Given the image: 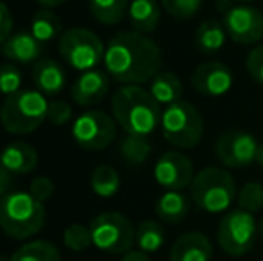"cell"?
Masks as SVG:
<instances>
[{
  "instance_id": "cell-11",
  "label": "cell",
  "mask_w": 263,
  "mask_h": 261,
  "mask_svg": "<svg viewBox=\"0 0 263 261\" xmlns=\"http://www.w3.org/2000/svg\"><path fill=\"white\" fill-rule=\"evenodd\" d=\"M72 138L81 149L104 150L117 138V122L104 111H86L73 120Z\"/></svg>"
},
{
  "instance_id": "cell-40",
  "label": "cell",
  "mask_w": 263,
  "mask_h": 261,
  "mask_svg": "<svg viewBox=\"0 0 263 261\" xmlns=\"http://www.w3.org/2000/svg\"><path fill=\"white\" fill-rule=\"evenodd\" d=\"M42 7H47V9H52V7H58L61 4L68 2V0H36Z\"/></svg>"
},
{
  "instance_id": "cell-15",
  "label": "cell",
  "mask_w": 263,
  "mask_h": 261,
  "mask_svg": "<svg viewBox=\"0 0 263 261\" xmlns=\"http://www.w3.org/2000/svg\"><path fill=\"white\" fill-rule=\"evenodd\" d=\"M109 91V75L102 70H88L81 72L76 83L70 88V97L79 106H95L102 101Z\"/></svg>"
},
{
  "instance_id": "cell-34",
  "label": "cell",
  "mask_w": 263,
  "mask_h": 261,
  "mask_svg": "<svg viewBox=\"0 0 263 261\" xmlns=\"http://www.w3.org/2000/svg\"><path fill=\"white\" fill-rule=\"evenodd\" d=\"M246 68L251 79L263 86V45H256L249 50L246 59Z\"/></svg>"
},
{
  "instance_id": "cell-23",
  "label": "cell",
  "mask_w": 263,
  "mask_h": 261,
  "mask_svg": "<svg viewBox=\"0 0 263 261\" xmlns=\"http://www.w3.org/2000/svg\"><path fill=\"white\" fill-rule=\"evenodd\" d=\"M149 91L159 106H165L166 108V106L181 101V97H183V83H181V79L176 73L159 72L151 81Z\"/></svg>"
},
{
  "instance_id": "cell-44",
  "label": "cell",
  "mask_w": 263,
  "mask_h": 261,
  "mask_svg": "<svg viewBox=\"0 0 263 261\" xmlns=\"http://www.w3.org/2000/svg\"><path fill=\"white\" fill-rule=\"evenodd\" d=\"M235 2H242V4H247V2H253V0H235Z\"/></svg>"
},
{
  "instance_id": "cell-29",
  "label": "cell",
  "mask_w": 263,
  "mask_h": 261,
  "mask_svg": "<svg viewBox=\"0 0 263 261\" xmlns=\"http://www.w3.org/2000/svg\"><path fill=\"white\" fill-rule=\"evenodd\" d=\"M120 154L131 165H142L151 156V142L142 134H125L120 143Z\"/></svg>"
},
{
  "instance_id": "cell-43",
  "label": "cell",
  "mask_w": 263,
  "mask_h": 261,
  "mask_svg": "<svg viewBox=\"0 0 263 261\" xmlns=\"http://www.w3.org/2000/svg\"><path fill=\"white\" fill-rule=\"evenodd\" d=\"M0 261H11V258H6V256H0Z\"/></svg>"
},
{
  "instance_id": "cell-4",
  "label": "cell",
  "mask_w": 263,
  "mask_h": 261,
  "mask_svg": "<svg viewBox=\"0 0 263 261\" xmlns=\"http://www.w3.org/2000/svg\"><path fill=\"white\" fill-rule=\"evenodd\" d=\"M236 183L228 170L206 167L195 174L190 185V198L201 211L210 215L229 211L236 200Z\"/></svg>"
},
{
  "instance_id": "cell-45",
  "label": "cell",
  "mask_w": 263,
  "mask_h": 261,
  "mask_svg": "<svg viewBox=\"0 0 263 261\" xmlns=\"http://www.w3.org/2000/svg\"><path fill=\"white\" fill-rule=\"evenodd\" d=\"M261 261H263V259H261Z\"/></svg>"
},
{
  "instance_id": "cell-30",
  "label": "cell",
  "mask_w": 263,
  "mask_h": 261,
  "mask_svg": "<svg viewBox=\"0 0 263 261\" xmlns=\"http://www.w3.org/2000/svg\"><path fill=\"white\" fill-rule=\"evenodd\" d=\"M236 204L240 209L256 215L263 208V186L256 181H249L238 190L236 193Z\"/></svg>"
},
{
  "instance_id": "cell-19",
  "label": "cell",
  "mask_w": 263,
  "mask_h": 261,
  "mask_svg": "<svg viewBox=\"0 0 263 261\" xmlns=\"http://www.w3.org/2000/svg\"><path fill=\"white\" fill-rule=\"evenodd\" d=\"M32 81L43 95H58L66 86V73L54 59H40L32 68Z\"/></svg>"
},
{
  "instance_id": "cell-18",
  "label": "cell",
  "mask_w": 263,
  "mask_h": 261,
  "mask_svg": "<svg viewBox=\"0 0 263 261\" xmlns=\"http://www.w3.org/2000/svg\"><path fill=\"white\" fill-rule=\"evenodd\" d=\"M0 163L13 175H24L36 168V165H38V152L29 143L14 142L2 149Z\"/></svg>"
},
{
  "instance_id": "cell-1",
  "label": "cell",
  "mask_w": 263,
  "mask_h": 261,
  "mask_svg": "<svg viewBox=\"0 0 263 261\" xmlns=\"http://www.w3.org/2000/svg\"><path fill=\"white\" fill-rule=\"evenodd\" d=\"M161 49L149 34L117 32L107 42L104 66L111 79L122 84H143L161 72Z\"/></svg>"
},
{
  "instance_id": "cell-2",
  "label": "cell",
  "mask_w": 263,
  "mask_h": 261,
  "mask_svg": "<svg viewBox=\"0 0 263 261\" xmlns=\"http://www.w3.org/2000/svg\"><path fill=\"white\" fill-rule=\"evenodd\" d=\"M111 115L127 134L149 136L159 127L161 106L140 84H124L113 93Z\"/></svg>"
},
{
  "instance_id": "cell-10",
  "label": "cell",
  "mask_w": 263,
  "mask_h": 261,
  "mask_svg": "<svg viewBox=\"0 0 263 261\" xmlns=\"http://www.w3.org/2000/svg\"><path fill=\"white\" fill-rule=\"evenodd\" d=\"M106 47L95 32L73 27L59 36V54L73 70L88 72L104 61Z\"/></svg>"
},
{
  "instance_id": "cell-32",
  "label": "cell",
  "mask_w": 263,
  "mask_h": 261,
  "mask_svg": "<svg viewBox=\"0 0 263 261\" xmlns=\"http://www.w3.org/2000/svg\"><path fill=\"white\" fill-rule=\"evenodd\" d=\"M161 6L176 20H190L201 11L202 0H161Z\"/></svg>"
},
{
  "instance_id": "cell-42",
  "label": "cell",
  "mask_w": 263,
  "mask_h": 261,
  "mask_svg": "<svg viewBox=\"0 0 263 261\" xmlns=\"http://www.w3.org/2000/svg\"><path fill=\"white\" fill-rule=\"evenodd\" d=\"M260 236H261V242H263V218H261V222H260Z\"/></svg>"
},
{
  "instance_id": "cell-17",
  "label": "cell",
  "mask_w": 263,
  "mask_h": 261,
  "mask_svg": "<svg viewBox=\"0 0 263 261\" xmlns=\"http://www.w3.org/2000/svg\"><path fill=\"white\" fill-rule=\"evenodd\" d=\"M0 52L4 57L14 61V63H34L40 61L43 52V43H40L31 32H14L0 45Z\"/></svg>"
},
{
  "instance_id": "cell-13",
  "label": "cell",
  "mask_w": 263,
  "mask_h": 261,
  "mask_svg": "<svg viewBox=\"0 0 263 261\" xmlns=\"http://www.w3.org/2000/svg\"><path fill=\"white\" fill-rule=\"evenodd\" d=\"M195 177L194 163L179 150H168L161 154L154 165V179L165 190H184Z\"/></svg>"
},
{
  "instance_id": "cell-35",
  "label": "cell",
  "mask_w": 263,
  "mask_h": 261,
  "mask_svg": "<svg viewBox=\"0 0 263 261\" xmlns=\"http://www.w3.org/2000/svg\"><path fill=\"white\" fill-rule=\"evenodd\" d=\"M29 193H31L34 198H38L40 202H47L54 197L55 193V185L50 177L47 175H38L31 181V186H29Z\"/></svg>"
},
{
  "instance_id": "cell-28",
  "label": "cell",
  "mask_w": 263,
  "mask_h": 261,
  "mask_svg": "<svg viewBox=\"0 0 263 261\" xmlns=\"http://www.w3.org/2000/svg\"><path fill=\"white\" fill-rule=\"evenodd\" d=\"M11 261H61L59 249L47 240H36L22 245Z\"/></svg>"
},
{
  "instance_id": "cell-38",
  "label": "cell",
  "mask_w": 263,
  "mask_h": 261,
  "mask_svg": "<svg viewBox=\"0 0 263 261\" xmlns=\"http://www.w3.org/2000/svg\"><path fill=\"white\" fill-rule=\"evenodd\" d=\"M13 174L9 170H6L2 163H0V198L6 197L9 192H13Z\"/></svg>"
},
{
  "instance_id": "cell-39",
  "label": "cell",
  "mask_w": 263,
  "mask_h": 261,
  "mask_svg": "<svg viewBox=\"0 0 263 261\" xmlns=\"http://www.w3.org/2000/svg\"><path fill=\"white\" fill-rule=\"evenodd\" d=\"M120 261H153L149 258L147 252H142V251H129L127 254L122 256Z\"/></svg>"
},
{
  "instance_id": "cell-31",
  "label": "cell",
  "mask_w": 263,
  "mask_h": 261,
  "mask_svg": "<svg viewBox=\"0 0 263 261\" xmlns=\"http://www.w3.org/2000/svg\"><path fill=\"white\" fill-rule=\"evenodd\" d=\"M63 244L73 252L86 251L90 245H93L90 226H83V224H72V226H68L65 229V233H63Z\"/></svg>"
},
{
  "instance_id": "cell-8",
  "label": "cell",
  "mask_w": 263,
  "mask_h": 261,
  "mask_svg": "<svg viewBox=\"0 0 263 261\" xmlns=\"http://www.w3.org/2000/svg\"><path fill=\"white\" fill-rule=\"evenodd\" d=\"M260 234V224L246 209H229L217 227V242L228 256H243L253 251Z\"/></svg>"
},
{
  "instance_id": "cell-3",
  "label": "cell",
  "mask_w": 263,
  "mask_h": 261,
  "mask_svg": "<svg viewBox=\"0 0 263 261\" xmlns=\"http://www.w3.org/2000/svg\"><path fill=\"white\" fill-rule=\"evenodd\" d=\"M43 202L29 192H9L0 198V229L14 240H27L45 226Z\"/></svg>"
},
{
  "instance_id": "cell-25",
  "label": "cell",
  "mask_w": 263,
  "mask_h": 261,
  "mask_svg": "<svg viewBox=\"0 0 263 261\" xmlns=\"http://www.w3.org/2000/svg\"><path fill=\"white\" fill-rule=\"evenodd\" d=\"M135 244L138 245V251L142 252H158L165 244V229L156 220H143L136 227Z\"/></svg>"
},
{
  "instance_id": "cell-27",
  "label": "cell",
  "mask_w": 263,
  "mask_h": 261,
  "mask_svg": "<svg viewBox=\"0 0 263 261\" xmlns=\"http://www.w3.org/2000/svg\"><path fill=\"white\" fill-rule=\"evenodd\" d=\"M129 4V0H90V11L97 22L104 25H115L124 20Z\"/></svg>"
},
{
  "instance_id": "cell-12",
  "label": "cell",
  "mask_w": 263,
  "mask_h": 261,
  "mask_svg": "<svg viewBox=\"0 0 263 261\" xmlns=\"http://www.w3.org/2000/svg\"><path fill=\"white\" fill-rule=\"evenodd\" d=\"M260 142L247 131H226L215 143V156L228 168H246L256 163Z\"/></svg>"
},
{
  "instance_id": "cell-5",
  "label": "cell",
  "mask_w": 263,
  "mask_h": 261,
  "mask_svg": "<svg viewBox=\"0 0 263 261\" xmlns=\"http://www.w3.org/2000/svg\"><path fill=\"white\" fill-rule=\"evenodd\" d=\"M49 102L38 90H20L0 106V122L11 134H29L47 120Z\"/></svg>"
},
{
  "instance_id": "cell-36",
  "label": "cell",
  "mask_w": 263,
  "mask_h": 261,
  "mask_svg": "<svg viewBox=\"0 0 263 261\" xmlns=\"http://www.w3.org/2000/svg\"><path fill=\"white\" fill-rule=\"evenodd\" d=\"M72 120V106L65 101L49 102V111H47V122L52 126H65Z\"/></svg>"
},
{
  "instance_id": "cell-9",
  "label": "cell",
  "mask_w": 263,
  "mask_h": 261,
  "mask_svg": "<svg viewBox=\"0 0 263 261\" xmlns=\"http://www.w3.org/2000/svg\"><path fill=\"white\" fill-rule=\"evenodd\" d=\"M90 231L93 245L107 254H127L135 245L136 229L122 213H101L90 222Z\"/></svg>"
},
{
  "instance_id": "cell-26",
  "label": "cell",
  "mask_w": 263,
  "mask_h": 261,
  "mask_svg": "<svg viewBox=\"0 0 263 261\" xmlns=\"http://www.w3.org/2000/svg\"><path fill=\"white\" fill-rule=\"evenodd\" d=\"M90 186L91 192L97 197L109 198L115 197L120 190V175L109 165H99L90 177Z\"/></svg>"
},
{
  "instance_id": "cell-22",
  "label": "cell",
  "mask_w": 263,
  "mask_h": 261,
  "mask_svg": "<svg viewBox=\"0 0 263 261\" xmlns=\"http://www.w3.org/2000/svg\"><path fill=\"white\" fill-rule=\"evenodd\" d=\"M228 38L224 24L218 20H204L195 31V49L201 54L211 56L222 50Z\"/></svg>"
},
{
  "instance_id": "cell-16",
  "label": "cell",
  "mask_w": 263,
  "mask_h": 261,
  "mask_svg": "<svg viewBox=\"0 0 263 261\" xmlns=\"http://www.w3.org/2000/svg\"><path fill=\"white\" fill-rule=\"evenodd\" d=\"M213 256V245L210 238L197 231L184 233L172 244L168 261H210Z\"/></svg>"
},
{
  "instance_id": "cell-41",
  "label": "cell",
  "mask_w": 263,
  "mask_h": 261,
  "mask_svg": "<svg viewBox=\"0 0 263 261\" xmlns=\"http://www.w3.org/2000/svg\"><path fill=\"white\" fill-rule=\"evenodd\" d=\"M256 163L263 167V143H260V149H258V156H256Z\"/></svg>"
},
{
  "instance_id": "cell-24",
  "label": "cell",
  "mask_w": 263,
  "mask_h": 261,
  "mask_svg": "<svg viewBox=\"0 0 263 261\" xmlns=\"http://www.w3.org/2000/svg\"><path fill=\"white\" fill-rule=\"evenodd\" d=\"M29 32H31L40 43H49L59 36V32H61V22H59L58 14H55L54 11L47 9V7H42V9L36 11V14L32 16Z\"/></svg>"
},
{
  "instance_id": "cell-6",
  "label": "cell",
  "mask_w": 263,
  "mask_h": 261,
  "mask_svg": "<svg viewBox=\"0 0 263 261\" xmlns=\"http://www.w3.org/2000/svg\"><path fill=\"white\" fill-rule=\"evenodd\" d=\"M161 134L177 149H194L204 134V120L195 106L186 101H177L166 106L161 113Z\"/></svg>"
},
{
  "instance_id": "cell-20",
  "label": "cell",
  "mask_w": 263,
  "mask_h": 261,
  "mask_svg": "<svg viewBox=\"0 0 263 261\" xmlns=\"http://www.w3.org/2000/svg\"><path fill=\"white\" fill-rule=\"evenodd\" d=\"M127 18L136 32L151 34L161 20V6L158 0H131Z\"/></svg>"
},
{
  "instance_id": "cell-21",
  "label": "cell",
  "mask_w": 263,
  "mask_h": 261,
  "mask_svg": "<svg viewBox=\"0 0 263 261\" xmlns=\"http://www.w3.org/2000/svg\"><path fill=\"white\" fill-rule=\"evenodd\" d=\"M190 197L177 190H165L163 195H159L154 206V213L161 222L166 224H179L186 218L190 211Z\"/></svg>"
},
{
  "instance_id": "cell-33",
  "label": "cell",
  "mask_w": 263,
  "mask_h": 261,
  "mask_svg": "<svg viewBox=\"0 0 263 261\" xmlns=\"http://www.w3.org/2000/svg\"><path fill=\"white\" fill-rule=\"evenodd\" d=\"M22 83H24V77L16 66L11 63L0 65V93L6 97L18 93L22 90Z\"/></svg>"
},
{
  "instance_id": "cell-14",
  "label": "cell",
  "mask_w": 263,
  "mask_h": 261,
  "mask_svg": "<svg viewBox=\"0 0 263 261\" xmlns=\"http://www.w3.org/2000/svg\"><path fill=\"white\" fill-rule=\"evenodd\" d=\"M192 88L204 97H222L229 93L235 77L228 65L220 61H206L201 63L192 73Z\"/></svg>"
},
{
  "instance_id": "cell-7",
  "label": "cell",
  "mask_w": 263,
  "mask_h": 261,
  "mask_svg": "<svg viewBox=\"0 0 263 261\" xmlns=\"http://www.w3.org/2000/svg\"><path fill=\"white\" fill-rule=\"evenodd\" d=\"M228 36L238 45H256L263 39V13L249 4L215 0Z\"/></svg>"
},
{
  "instance_id": "cell-37",
  "label": "cell",
  "mask_w": 263,
  "mask_h": 261,
  "mask_svg": "<svg viewBox=\"0 0 263 261\" xmlns=\"http://www.w3.org/2000/svg\"><path fill=\"white\" fill-rule=\"evenodd\" d=\"M11 31H13V14L9 7L0 0V45L9 38Z\"/></svg>"
}]
</instances>
